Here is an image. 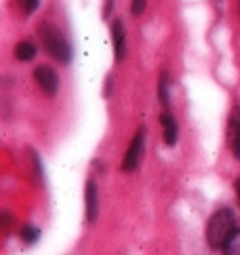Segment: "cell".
<instances>
[{"label": "cell", "mask_w": 240, "mask_h": 255, "mask_svg": "<svg viewBox=\"0 0 240 255\" xmlns=\"http://www.w3.org/2000/svg\"><path fill=\"white\" fill-rule=\"evenodd\" d=\"M237 231V219L229 208H221L210 217L206 227V240L212 248H223Z\"/></svg>", "instance_id": "cell-1"}, {"label": "cell", "mask_w": 240, "mask_h": 255, "mask_svg": "<svg viewBox=\"0 0 240 255\" xmlns=\"http://www.w3.org/2000/svg\"><path fill=\"white\" fill-rule=\"evenodd\" d=\"M40 38L46 52L50 53L55 61H59V63H69L71 61V57H73L71 46L65 40V36H63V32L59 29H55L50 23H42Z\"/></svg>", "instance_id": "cell-2"}, {"label": "cell", "mask_w": 240, "mask_h": 255, "mask_svg": "<svg viewBox=\"0 0 240 255\" xmlns=\"http://www.w3.org/2000/svg\"><path fill=\"white\" fill-rule=\"evenodd\" d=\"M143 149H145V128H139L136 131V135H134V139H132L128 150H126V156L122 160V170H137V166L141 162V156H143Z\"/></svg>", "instance_id": "cell-3"}, {"label": "cell", "mask_w": 240, "mask_h": 255, "mask_svg": "<svg viewBox=\"0 0 240 255\" xmlns=\"http://www.w3.org/2000/svg\"><path fill=\"white\" fill-rule=\"evenodd\" d=\"M34 82L40 86V90L46 96H55L59 90V76L48 65H38L34 69Z\"/></svg>", "instance_id": "cell-4"}, {"label": "cell", "mask_w": 240, "mask_h": 255, "mask_svg": "<svg viewBox=\"0 0 240 255\" xmlns=\"http://www.w3.org/2000/svg\"><path fill=\"white\" fill-rule=\"evenodd\" d=\"M227 141H229V147L233 150V154L237 158H240V111L239 109H235L229 118V124H227Z\"/></svg>", "instance_id": "cell-5"}, {"label": "cell", "mask_w": 240, "mask_h": 255, "mask_svg": "<svg viewBox=\"0 0 240 255\" xmlns=\"http://www.w3.org/2000/svg\"><path fill=\"white\" fill-rule=\"evenodd\" d=\"M113 32V46H115V59L120 63L126 55V27L122 19H116L111 27Z\"/></svg>", "instance_id": "cell-6"}, {"label": "cell", "mask_w": 240, "mask_h": 255, "mask_svg": "<svg viewBox=\"0 0 240 255\" xmlns=\"http://www.w3.org/2000/svg\"><path fill=\"white\" fill-rule=\"evenodd\" d=\"M160 124H162V135H164V143H166L168 147H174L176 143H178V122H176V118L172 117V113H162V117H160Z\"/></svg>", "instance_id": "cell-7"}, {"label": "cell", "mask_w": 240, "mask_h": 255, "mask_svg": "<svg viewBox=\"0 0 240 255\" xmlns=\"http://www.w3.org/2000/svg\"><path fill=\"white\" fill-rule=\"evenodd\" d=\"M84 200H86V219H88V223H94L97 217V187L94 181L86 183Z\"/></svg>", "instance_id": "cell-8"}, {"label": "cell", "mask_w": 240, "mask_h": 255, "mask_svg": "<svg viewBox=\"0 0 240 255\" xmlns=\"http://www.w3.org/2000/svg\"><path fill=\"white\" fill-rule=\"evenodd\" d=\"M34 55H36V46L29 40H23L15 46V57L19 61H31V59H34Z\"/></svg>", "instance_id": "cell-9"}, {"label": "cell", "mask_w": 240, "mask_h": 255, "mask_svg": "<svg viewBox=\"0 0 240 255\" xmlns=\"http://www.w3.org/2000/svg\"><path fill=\"white\" fill-rule=\"evenodd\" d=\"M158 99L164 107H168V103H170V76L166 71L158 78Z\"/></svg>", "instance_id": "cell-10"}, {"label": "cell", "mask_w": 240, "mask_h": 255, "mask_svg": "<svg viewBox=\"0 0 240 255\" xmlns=\"http://www.w3.org/2000/svg\"><path fill=\"white\" fill-rule=\"evenodd\" d=\"M221 250H223V255H240V231H235V234L225 242Z\"/></svg>", "instance_id": "cell-11"}, {"label": "cell", "mask_w": 240, "mask_h": 255, "mask_svg": "<svg viewBox=\"0 0 240 255\" xmlns=\"http://www.w3.org/2000/svg\"><path fill=\"white\" fill-rule=\"evenodd\" d=\"M38 236H40V231H38L36 227H32V225H27V227H23V231H21V238H23L27 244H32V242H36V240H38Z\"/></svg>", "instance_id": "cell-12"}, {"label": "cell", "mask_w": 240, "mask_h": 255, "mask_svg": "<svg viewBox=\"0 0 240 255\" xmlns=\"http://www.w3.org/2000/svg\"><path fill=\"white\" fill-rule=\"evenodd\" d=\"M19 2H21V6H23V10H25V13H27V15H31V13L36 11L40 0H19Z\"/></svg>", "instance_id": "cell-13"}, {"label": "cell", "mask_w": 240, "mask_h": 255, "mask_svg": "<svg viewBox=\"0 0 240 255\" xmlns=\"http://www.w3.org/2000/svg\"><path fill=\"white\" fill-rule=\"evenodd\" d=\"M147 8V0H132V15H141Z\"/></svg>", "instance_id": "cell-14"}, {"label": "cell", "mask_w": 240, "mask_h": 255, "mask_svg": "<svg viewBox=\"0 0 240 255\" xmlns=\"http://www.w3.org/2000/svg\"><path fill=\"white\" fill-rule=\"evenodd\" d=\"M113 2L115 0H105V6H103V17L107 19L109 15H111V11H113Z\"/></svg>", "instance_id": "cell-15"}, {"label": "cell", "mask_w": 240, "mask_h": 255, "mask_svg": "<svg viewBox=\"0 0 240 255\" xmlns=\"http://www.w3.org/2000/svg\"><path fill=\"white\" fill-rule=\"evenodd\" d=\"M235 187H237V196H239V202H240V179L237 181V185H235Z\"/></svg>", "instance_id": "cell-16"}]
</instances>
